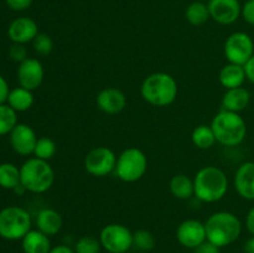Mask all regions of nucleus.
Masks as SVG:
<instances>
[{
	"label": "nucleus",
	"instance_id": "nucleus-9",
	"mask_svg": "<svg viewBox=\"0 0 254 253\" xmlns=\"http://www.w3.org/2000/svg\"><path fill=\"white\" fill-rule=\"evenodd\" d=\"M223 51L230 63L245 66L254 55V42L247 32H233L226 39Z\"/></svg>",
	"mask_w": 254,
	"mask_h": 253
},
{
	"label": "nucleus",
	"instance_id": "nucleus-10",
	"mask_svg": "<svg viewBox=\"0 0 254 253\" xmlns=\"http://www.w3.org/2000/svg\"><path fill=\"white\" fill-rule=\"evenodd\" d=\"M117 159L118 156L112 149L107 146H97L89 150L84 158V169L91 175L104 178L116 170Z\"/></svg>",
	"mask_w": 254,
	"mask_h": 253
},
{
	"label": "nucleus",
	"instance_id": "nucleus-30",
	"mask_svg": "<svg viewBox=\"0 0 254 253\" xmlns=\"http://www.w3.org/2000/svg\"><path fill=\"white\" fill-rule=\"evenodd\" d=\"M101 241L93 236H83L74 245L76 253H99L101 252Z\"/></svg>",
	"mask_w": 254,
	"mask_h": 253
},
{
	"label": "nucleus",
	"instance_id": "nucleus-41",
	"mask_svg": "<svg viewBox=\"0 0 254 253\" xmlns=\"http://www.w3.org/2000/svg\"><path fill=\"white\" fill-rule=\"evenodd\" d=\"M200 1H205V0H200Z\"/></svg>",
	"mask_w": 254,
	"mask_h": 253
},
{
	"label": "nucleus",
	"instance_id": "nucleus-19",
	"mask_svg": "<svg viewBox=\"0 0 254 253\" xmlns=\"http://www.w3.org/2000/svg\"><path fill=\"white\" fill-rule=\"evenodd\" d=\"M64 221L61 215L54 208H42L36 216V227L46 236H56L61 231Z\"/></svg>",
	"mask_w": 254,
	"mask_h": 253
},
{
	"label": "nucleus",
	"instance_id": "nucleus-6",
	"mask_svg": "<svg viewBox=\"0 0 254 253\" xmlns=\"http://www.w3.org/2000/svg\"><path fill=\"white\" fill-rule=\"evenodd\" d=\"M30 213L19 206H6L0 210V237L7 241H19L31 231Z\"/></svg>",
	"mask_w": 254,
	"mask_h": 253
},
{
	"label": "nucleus",
	"instance_id": "nucleus-28",
	"mask_svg": "<svg viewBox=\"0 0 254 253\" xmlns=\"http://www.w3.org/2000/svg\"><path fill=\"white\" fill-rule=\"evenodd\" d=\"M56 143L49 136H41L37 139L36 146H35L34 155L35 158H39L41 160L49 161L56 154Z\"/></svg>",
	"mask_w": 254,
	"mask_h": 253
},
{
	"label": "nucleus",
	"instance_id": "nucleus-8",
	"mask_svg": "<svg viewBox=\"0 0 254 253\" xmlns=\"http://www.w3.org/2000/svg\"><path fill=\"white\" fill-rule=\"evenodd\" d=\"M102 248L109 253H127L133 247V232L121 223H109L99 233Z\"/></svg>",
	"mask_w": 254,
	"mask_h": 253
},
{
	"label": "nucleus",
	"instance_id": "nucleus-32",
	"mask_svg": "<svg viewBox=\"0 0 254 253\" xmlns=\"http://www.w3.org/2000/svg\"><path fill=\"white\" fill-rule=\"evenodd\" d=\"M9 56L12 61L19 62V63H21L22 61L29 59L27 57L26 47L21 44H12L11 47L9 49Z\"/></svg>",
	"mask_w": 254,
	"mask_h": 253
},
{
	"label": "nucleus",
	"instance_id": "nucleus-13",
	"mask_svg": "<svg viewBox=\"0 0 254 253\" xmlns=\"http://www.w3.org/2000/svg\"><path fill=\"white\" fill-rule=\"evenodd\" d=\"M211 19L221 25H231L242 15L240 0H208Z\"/></svg>",
	"mask_w": 254,
	"mask_h": 253
},
{
	"label": "nucleus",
	"instance_id": "nucleus-7",
	"mask_svg": "<svg viewBox=\"0 0 254 253\" xmlns=\"http://www.w3.org/2000/svg\"><path fill=\"white\" fill-rule=\"evenodd\" d=\"M148 158L138 148H128L119 154L117 159L116 175L124 183L139 181L146 173Z\"/></svg>",
	"mask_w": 254,
	"mask_h": 253
},
{
	"label": "nucleus",
	"instance_id": "nucleus-1",
	"mask_svg": "<svg viewBox=\"0 0 254 253\" xmlns=\"http://www.w3.org/2000/svg\"><path fill=\"white\" fill-rule=\"evenodd\" d=\"M205 227L207 241L220 248L235 243L242 233L241 220L228 211L212 213L205 222Z\"/></svg>",
	"mask_w": 254,
	"mask_h": 253
},
{
	"label": "nucleus",
	"instance_id": "nucleus-17",
	"mask_svg": "<svg viewBox=\"0 0 254 253\" xmlns=\"http://www.w3.org/2000/svg\"><path fill=\"white\" fill-rule=\"evenodd\" d=\"M233 183L241 197L254 201V161H246L238 166Z\"/></svg>",
	"mask_w": 254,
	"mask_h": 253
},
{
	"label": "nucleus",
	"instance_id": "nucleus-21",
	"mask_svg": "<svg viewBox=\"0 0 254 253\" xmlns=\"http://www.w3.org/2000/svg\"><path fill=\"white\" fill-rule=\"evenodd\" d=\"M24 253H49L51 251V242L49 236L39 230H31L21 240Z\"/></svg>",
	"mask_w": 254,
	"mask_h": 253
},
{
	"label": "nucleus",
	"instance_id": "nucleus-37",
	"mask_svg": "<svg viewBox=\"0 0 254 253\" xmlns=\"http://www.w3.org/2000/svg\"><path fill=\"white\" fill-rule=\"evenodd\" d=\"M245 71L247 79L254 84V55L250 59V61L245 64Z\"/></svg>",
	"mask_w": 254,
	"mask_h": 253
},
{
	"label": "nucleus",
	"instance_id": "nucleus-3",
	"mask_svg": "<svg viewBox=\"0 0 254 253\" xmlns=\"http://www.w3.org/2000/svg\"><path fill=\"white\" fill-rule=\"evenodd\" d=\"M178 93V82L166 72L149 74L140 87V94L144 101L155 107L170 106L175 102Z\"/></svg>",
	"mask_w": 254,
	"mask_h": 253
},
{
	"label": "nucleus",
	"instance_id": "nucleus-29",
	"mask_svg": "<svg viewBox=\"0 0 254 253\" xmlns=\"http://www.w3.org/2000/svg\"><path fill=\"white\" fill-rule=\"evenodd\" d=\"M155 237L148 230H138L133 233V246L139 251L148 252L155 247Z\"/></svg>",
	"mask_w": 254,
	"mask_h": 253
},
{
	"label": "nucleus",
	"instance_id": "nucleus-38",
	"mask_svg": "<svg viewBox=\"0 0 254 253\" xmlns=\"http://www.w3.org/2000/svg\"><path fill=\"white\" fill-rule=\"evenodd\" d=\"M246 227H247L248 232L254 236V206L248 211L247 216H246Z\"/></svg>",
	"mask_w": 254,
	"mask_h": 253
},
{
	"label": "nucleus",
	"instance_id": "nucleus-34",
	"mask_svg": "<svg viewBox=\"0 0 254 253\" xmlns=\"http://www.w3.org/2000/svg\"><path fill=\"white\" fill-rule=\"evenodd\" d=\"M242 16L250 25L254 26V0H247L242 6Z\"/></svg>",
	"mask_w": 254,
	"mask_h": 253
},
{
	"label": "nucleus",
	"instance_id": "nucleus-35",
	"mask_svg": "<svg viewBox=\"0 0 254 253\" xmlns=\"http://www.w3.org/2000/svg\"><path fill=\"white\" fill-rule=\"evenodd\" d=\"M193 253H220V247L206 240L205 242L201 243L193 250Z\"/></svg>",
	"mask_w": 254,
	"mask_h": 253
},
{
	"label": "nucleus",
	"instance_id": "nucleus-16",
	"mask_svg": "<svg viewBox=\"0 0 254 253\" xmlns=\"http://www.w3.org/2000/svg\"><path fill=\"white\" fill-rule=\"evenodd\" d=\"M97 107L107 114H118L127 107V97L121 89L107 87L97 94Z\"/></svg>",
	"mask_w": 254,
	"mask_h": 253
},
{
	"label": "nucleus",
	"instance_id": "nucleus-40",
	"mask_svg": "<svg viewBox=\"0 0 254 253\" xmlns=\"http://www.w3.org/2000/svg\"><path fill=\"white\" fill-rule=\"evenodd\" d=\"M243 251H245V253H254V236L246 241L245 246H243Z\"/></svg>",
	"mask_w": 254,
	"mask_h": 253
},
{
	"label": "nucleus",
	"instance_id": "nucleus-33",
	"mask_svg": "<svg viewBox=\"0 0 254 253\" xmlns=\"http://www.w3.org/2000/svg\"><path fill=\"white\" fill-rule=\"evenodd\" d=\"M5 2L14 11H24L31 6L34 0H5Z\"/></svg>",
	"mask_w": 254,
	"mask_h": 253
},
{
	"label": "nucleus",
	"instance_id": "nucleus-39",
	"mask_svg": "<svg viewBox=\"0 0 254 253\" xmlns=\"http://www.w3.org/2000/svg\"><path fill=\"white\" fill-rule=\"evenodd\" d=\"M49 253H76L74 252L73 248L68 247L66 245H59V246H55V247L51 248Z\"/></svg>",
	"mask_w": 254,
	"mask_h": 253
},
{
	"label": "nucleus",
	"instance_id": "nucleus-2",
	"mask_svg": "<svg viewBox=\"0 0 254 253\" xmlns=\"http://www.w3.org/2000/svg\"><path fill=\"white\" fill-rule=\"evenodd\" d=\"M195 196L202 202L213 203L222 200L228 191V179L217 166H205L193 178Z\"/></svg>",
	"mask_w": 254,
	"mask_h": 253
},
{
	"label": "nucleus",
	"instance_id": "nucleus-20",
	"mask_svg": "<svg viewBox=\"0 0 254 253\" xmlns=\"http://www.w3.org/2000/svg\"><path fill=\"white\" fill-rule=\"evenodd\" d=\"M220 83L225 87L226 89H232L242 87L243 83L247 79L246 76L245 66L236 63H230L228 62L226 66H223L220 71Z\"/></svg>",
	"mask_w": 254,
	"mask_h": 253
},
{
	"label": "nucleus",
	"instance_id": "nucleus-12",
	"mask_svg": "<svg viewBox=\"0 0 254 253\" xmlns=\"http://www.w3.org/2000/svg\"><path fill=\"white\" fill-rule=\"evenodd\" d=\"M9 135L10 145L15 153L21 156H29L34 154L39 138L29 124L17 123Z\"/></svg>",
	"mask_w": 254,
	"mask_h": 253
},
{
	"label": "nucleus",
	"instance_id": "nucleus-23",
	"mask_svg": "<svg viewBox=\"0 0 254 253\" xmlns=\"http://www.w3.org/2000/svg\"><path fill=\"white\" fill-rule=\"evenodd\" d=\"M6 103L15 112H26L34 104V93L32 91L19 86L14 89H10Z\"/></svg>",
	"mask_w": 254,
	"mask_h": 253
},
{
	"label": "nucleus",
	"instance_id": "nucleus-18",
	"mask_svg": "<svg viewBox=\"0 0 254 253\" xmlns=\"http://www.w3.org/2000/svg\"><path fill=\"white\" fill-rule=\"evenodd\" d=\"M250 102L251 93L245 87L226 89V93L222 97V109L233 113H241L250 106Z\"/></svg>",
	"mask_w": 254,
	"mask_h": 253
},
{
	"label": "nucleus",
	"instance_id": "nucleus-4",
	"mask_svg": "<svg viewBox=\"0 0 254 253\" xmlns=\"http://www.w3.org/2000/svg\"><path fill=\"white\" fill-rule=\"evenodd\" d=\"M211 128L217 143L225 146H237L247 135V124L240 113L221 111L213 117Z\"/></svg>",
	"mask_w": 254,
	"mask_h": 253
},
{
	"label": "nucleus",
	"instance_id": "nucleus-26",
	"mask_svg": "<svg viewBox=\"0 0 254 253\" xmlns=\"http://www.w3.org/2000/svg\"><path fill=\"white\" fill-rule=\"evenodd\" d=\"M191 139H192L193 145L197 146L198 149H205V150L212 148L217 141L211 126H206V124L196 126L191 134Z\"/></svg>",
	"mask_w": 254,
	"mask_h": 253
},
{
	"label": "nucleus",
	"instance_id": "nucleus-15",
	"mask_svg": "<svg viewBox=\"0 0 254 253\" xmlns=\"http://www.w3.org/2000/svg\"><path fill=\"white\" fill-rule=\"evenodd\" d=\"M39 35V26L31 17L22 16L12 20L7 27V36L12 44L25 45L34 41Z\"/></svg>",
	"mask_w": 254,
	"mask_h": 253
},
{
	"label": "nucleus",
	"instance_id": "nucleus-14",
	"mask_svg": "<svg viewBox=\"0 0 254 253\" xmlns=\"http://www.w3.org/2000/svg\"><path fill=\"white\" fill-rule=\"evenodd\" d=\"M176 238L181 246L195 250L197 246L207 240L205 223L197 220H186L179 225L176 230Z\"/></svg>",
	"mask_w": 254,
	"mask_h": 253
},
{
	"label": "nucleus",
	"instance_id": "nucleus-5",
	"mask_svg": "<svg viewBox=\"0 0 254 253\" xmlns=\"http://www.w3.org/2000/svg\"><path fill=\"white\" fill-rule=\"evenodd\" d=\"M21 185L32 193H44L52 188L55 171L49 161L30 158L20 168Z\"/></svg>",
	"mask_w": 254,
	"mask_h": 253
},
{
	"label": "nucleus",
	"instance_id": "nucleus-31",
	"mask_svg": "<svg viewBox=\"0 0 254 253\" xmlns=\"http://www.w3.org/2000/svg\"><path fill=\"white\" fill-rule=\"evenodd\" d=\"M32 47L40 56H47L54 50V41L50 35L45 34V32H39V35L32 41Z\"/></svg>",
	"mask_w": 254,
	"mask_h": 253
},
{
	"label": "nucleus",
	"instance_id": "nucleus-22",
	"mask_svg": "<svg viewBox=\"0 0 254 253\" xmlns=\"http://www.w3.org/2000/svg\"><path fill=\"white\" fill-rule=\"evenodd\" d=\"M170 192L174 197L179 200H189L195 195V188H193V180L184 174H178L173 176L169 184Z\"/></svg>",
	"mask_w": 254,
	"mask_h": 253
},
{
	"label": "nucleus",
	"instance_id": "nucleus-11",
	"mask_svg": "<svg viewBox=\"0 0 254 253\" xmlns=\"http://www.w3.org/2000/svg\"><path fill=\"white\" fill-rule=\"evenodd\" d=\"M45 69L41 62L37 59L29 57L21 63H19L17 68V81L19 86L34 92L39 88L44 82Z\"/></svg>",
	"mask_w": 254,
	"mask_h": 253
},
{
	"label": "nucleus",
	"instance_id": "nucleus-36",
	"mask_svg": "<svg viewBox=\"0 0 254 253\" xmlns=\"http://www.w3.org/2000/svg\"><path fill=\"white\" fill-rule=\"evenodd\" d=\"M9 93H10L9 83H7L6 79L0 74V104L6 103Z\"/></svg>",
	"mask_w": 254,
	"mask_h": 253
},
{
	"label": "nucleus",
	"instance_id": "nucleus-24",
	"mask_svg": "<svg viewBox=\"0 0 254 253\" xmlns=\"http://www.w3.org/2000/svg\"><path fill=\"white\" fill-rule=\"evenodd\" d=\"M20 184V168L11 163L0 164V188L5 190H14Z\"/></svg>",
	"mask_w": 254,
	"mask_h": 253
},
{
	"label": "nucleus",
	"instance_id": "nucleus-27",
	"mask_svg": "<svg viewBox=\"0 0 254 253\" xmlns=\"http://www.w3.org/2000/svg\"><path fill=\"white\" fill-rule=\"evenodd\" d=\"M17 124V112L7 103L0 104V135L11 133Z\"/></svg>",
	"mask_w": 254,
	"mask_h": 253
},
{
	"label": "nucleus",
	"instance_id": "nucleus-25",
	"mask_svg": "<svg viewBox=\"0 0 254 253\" xmlns=\"http://www.w3.org/2000/svg\"><path fill=\"white\" fill-rule=\"evenodd\" d=\"M186 20L193 26H201L210 19V10L208 6L202 1H193L186 7Z\"/></svg>",
	"mask_w": 254,
	"mask_h": 253
}]
</instances>
